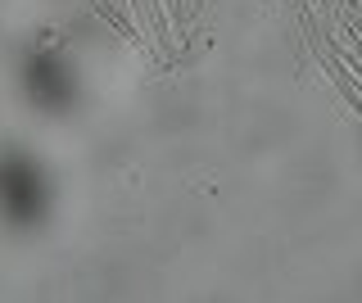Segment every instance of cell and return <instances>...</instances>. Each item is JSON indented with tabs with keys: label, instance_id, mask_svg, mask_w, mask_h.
<instances>
[{
	"label": "cell",
	"instance_id": "obj_1",
	"mask_svg": "<svg viewBox=\"0 0 362 303\" xmlns=\"http://www.w3.org/2000/svg\"><path fill=\"white\" fill-rule=\"evenodd\" d=\"M0 204H5V213H14L18 222H28L41 208V177L23 159L0 167Z\"/></svg>",
	"mask_w": 362,
	"mask_h": 303
}]
</instances>
